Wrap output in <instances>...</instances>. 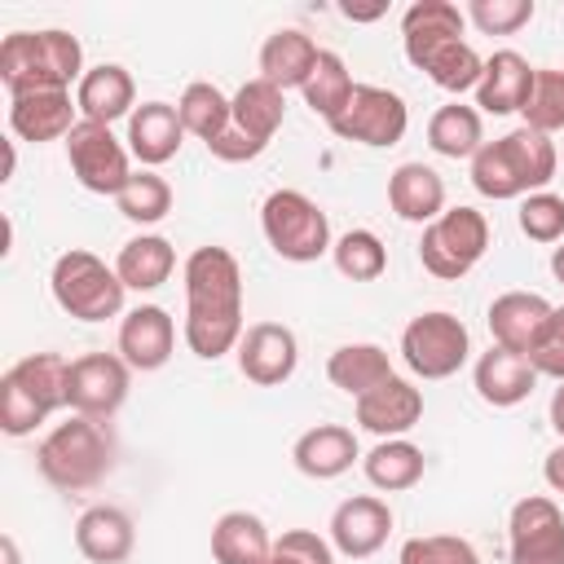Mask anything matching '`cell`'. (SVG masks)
<instances>
[{
    "instance_id": "19",
    "label": "cell",
    "mask_w": 564,
    "mask_h": 564,
    "mask_svg": "<svg viewBox=\"0 0 564 564\" xmlns=\"http://www.w3.org/2000/svg\"><path fill=\"white\" fill-rule=\"evenodd\" d=\"M551 313H555V304L538 291H502V295H494L485 322H489V335H494L498 348H511V352L529 357L538 335L546 330Z\"/></svg>"
},
{
    "instance_id": "46",
    "label": "cell",
    "mask_w": 564,
    "mask_h": 564,
    "mask_svg": "<svg viewBox=\"0 0 564 564\" xmlns=\"http://www.w3.org/2000/svg\"><path fill=\"white\" fill-rule=\"evenodd\" d=\"M339 13H344L348 22H375V18L388 13V0H375V4H339Z\"/></svg>"
},
{
    "instance_id": "14",
    "label": "cell",
    "mask_w": 564,
    "mask_h": 564,
    "mask_svg": "<svg viewBox=\"0 0 564 564\" xmlns=\"http://www.w3.org/2000/svg\"><path fill=\"white\" fill-rule=\"evenodd\" d=\"M511 564H564V516L546 494H529L507 516Z\"/></svg>"
},
{
    "instance_id": "9",
    "label": "cell",
    "mask_w": 564,
    "mask_h": 564,
    "mask_svg": "<svg viewBox=\"0 0 564 564\" xmlns=\"http://www.w3.org/2000/svg\"><path fill=\"white\" fill-rule=\"evenodd\" d=\"M485 251H489V220L485 212L463 207V203L445 207L432 225H423V238H419V260L441 282L467 278Z\"/></svg>"
},
{
    "instance_id": "49",
    "label": "cell",
    "mask_w": 564,
    "mask_h": 564,
    "mask_svg": "<svg viewBox=\"0 0 564 564\" xmlns=\"http://www.w3.org/2000/svg\"><path fill=\"white\" fill-rule=\"evenodd\" d=\"M551 273H555V282L564 286V247H555V251H551Z\"/></svg>"
},
{
    "instance_id": "33",
    "label": "cell",
    "mask_w": 564,
    "mask_h": 564,
    "mask_svg": "<svg viewBox=\"0 0 564 564\" xmlns=\"http://www.w3.org/2000/svg\"><path fill=\"white\" fill-rule=\"evenodd\" d=\"M397 370H392V361H388V352L379 348V344H339L330 357H326V379L339 388V392H348L352 401L357 397H366L370 388H379L383 379H392Z\"/></svg>"
},
{
    "instance_id": "45",
    "label": "cell",
    "mask_w": 564,
    "mask_h": 564,
    "mask_svg": "<svg viewBox=\"0 0 564 564\" xmlns=\"http://www.w3.org/2000/svg\"><path fill=\"white\" fill-rule=\"evenodd\" d=\"M542 480H546L555 494H564V441L546 454V463H542Z\"/></svg>"
},
{
    "instance_id": "50",
    "label": "cell",
    "mask_w": 564,
    "mask_h": 564,
    "mask_svg": "<svg viewBox=\"0 0 564 564\" xmlns=\"http://www.w3.org/2000/svg\"><path fill=\"white\" fill-rule=\"evenodd\" d=\"M13 167H18V154H13V141H4V181H13Z\"/></svg>"
},
{
    "instance_id": "18",
    "label": "cell",
    "mask_w": 564,
    "mask_h": 564,
    "mask_svg": "<svg viewBox=\"0 0 564 564\" xmlns=\"http://www.w3.org/2000/svg\"><path fill=\"white\" fill-rule=\"evenodd\" d=\"M352 414L366 432H375L379 441L388 436H405L419 419H423V392L414 388V379L405 375H392L383 379L379 388H370L366 397L352 401Z\"/></svg>"
},
{
    "instance_id": "15",
    "label": "cell",
    "mask_w": 564,
    "mask_h": 564,
    "mask_svg": "<svg viewBox=\"0 0 564 564\" xmlns=\"http://www.w3.org/2000/svg\"><path fill=\"white\" fill-rule=\"evenodd\" d=\"M234 357H238V370H242L247 383H256V388H278V383H286V379L295 375V366H300V339H295V330L282 326V322H251V326L242 330Z\"/></svg>"
},
{
    "instance_id": "29",
    "label": "cell",
    "mask_w": 564,
    "mask_h": 564,
    "mask_svg": "<svg viewBox=\"0 0 564 564\" xmlns=\"http://www.w3.org/2000/svg\"><path fill=\"white\" fill-rule=\"evenodd\" d=\"M176 269V247L163 234H137L119 247L115 273L128 291H159Z\"/></svg>"
},
{
    "instance_id": "30",
    "label": "cell",
    "mask_w": 564,
    "mask_h": 564,
    "mask_svg": "<svg viewBox=\"0 0 564 564\" xmlns=\"http://www.w3.org/2000/svg\"><path fill=\"white\" fill-rule=\"evenodd\" d=\"M273 538L256 511H225L212 524V560L216 564H269Z\"/></svg>"
},
{
    "instance_id": "1",
    "label": "cell",
    "mask_w": 564,
    "mask_h": 564,
    "mask_svg": "<svg viewBox=\"0 0 564 564\" xmlns=\"http://www.w3.org/2000/svg\"><path fill=\"white\" fill-rule=\"evenodd\" d=\"M185 348L203 361H220L225 352H238V339L247 330L242 322V269L229 247H194L185 256Z\"/></svg>"
},
{
    "instance_id": "22",
    "label": "cell",
    "mask_w": 564,
    "mask_h": 564,
    "mask_svg": "<svg viewBox=\"0 0 564 564\" xmlns=\"http://www.w3.org/2000/svg\"><path fill=\"white\" fill-rule=\"evenodd\" d=\"M533 70L538 66H529L524 53L494 48L485 57V70L476 84V110L480 115H520L529 101V88H533Z\"/></svg>"
},
{
    "instance_id": "23",
    "label": "cell",
    "mask_w": 564,
    "mask_h": 564,
    "mask_svg": "<svg viewBox=\"0 0 564 564\" xmlns=\"http://www.w3.org/2000/svg\"><path fill=\"white\" fill-rule=\"evenodd\" d=\"M357 458H361L357 436H352V427H344V423H317V427L300 432L295 445H291V463H295V471L308 476V480H335V476H344Z\"/></svg>"
},
{
    "instance_id": "7",
    "label": "cell",
    "mask_w": 564,
    "mask_h": 564,
    "mask_svg": "<svg viewBox=\"0 0 564 564\" xmlns=\"http://www.w3.org/2000/svg\"><path fill=\"white\" fill-rule=\"evenodd\" d=\"M48 291L57 300V308L75 322H106V317H119L123 313V295L128 286L119 282L115 264H106L101 256L84 251V247H70L53 260V273H48Z\"/></svg>"
},
{
    "instance_id": "24",
    "label": "cell",
    "mask_w": 564,
    "mask_h": 564,
    "mask_svg": "<svg viewBox=\"0 0 564 564\" xmlns=\"http://www.w3.org/2000/svg\"><path fill=\"white\" fill-rule=\"evenodd\" d=\"M75 110L79 106L70 101V93H22V97H9V132L31 145L66 141L70 128L79 123Z\"/></svg>"
},
{
    "instance_id": "20",
    "label": "cell",
    "mask_w": 564,
    "mask_h": 564,
    "mask_svg": "<svg viewBox=\"0 0 564 564\" xmlns=\"http://www.w3.org/2000/svg\"><path fill=\"white\" fill-rule=\"evenodd\" d=\"M471 383H476V397L485 405L511 410V405L529 401V392L538 388V370H533V361L524 352L489 344V352H480L476 366H471Z\"/></svg>"
},
{
    "instance_id": "11",
    "label": "cell",
    "mask_w": 564,
    "mask_h": 564,
    "mask_svg": "<svg viewBox=\"0 0 564 564\" xmlns=\"http://www.w3.org/2000/svg\"><path fill=\"white\" fill-rule=\"evenodd\" d=\"M66 163L75 172V181L88 194H110L119 198V189L132 181V154L128 145L110 132V123H93L79 119L66 137Z\"/></svg>"
},
{
    "instance_id": "4",
    "label": "cell",
    "mask_w": 564,
    "mask_h": 564,
    "mask_svg": "<svg viewBox=\"0 0 564 564\" xmlns=\"http://www.w3.org/2000/svg\"><path fill=\"white\" fill-rule=\"evenodd\" d=\"M555 141L546 132H533V128H511L507 137H494L476 150L471 159V185L480 198H494V203H507V198H529L538 189L551 185L555 176Z\"/></svg>"
},
{
    "instance_id": "21",
    "label": "cell",
    "mask_w": 564,
    "mask_h": 564,
    "mask_svg": "<svg viewBox=\"0 0 564 564\" xmlns=\"http://www.w3.org/2000/svg\"><path fill=\"white\" fill-rule=\"evenodd\" d=\"M185 145V123H181V110L167 106V101H141L132 115H128V154L141 163V167H163L167 159H176Z\"/></svg>"
},
{
    "instance_id": "41",
    "label": "cell",
    "mask_w": 564,
    "mask_h": 564,
    "mask_svg": "<svg viewBox=\"0 0 564 564\" xmlns=\"http://www.w3.org/2000/svg\"><path fill=\"white\" fill-rule=\"evenodd\" d=\"M520 234L529 242H560L564 238V198L551 189H538L529 198H520Z\"/></svg>"
},
{
    "instance_id": "26",
    "label": "cell",
    "mask_w": 564,
    "mask_h": 564,
    "mask_svg": "<svg viewBox=\"0 0 564 564\" xmlns=\"http://www.w3.org/2000/svg\"><path fill=\"white\" fill-rule=\"evenodd\" d=\"M75 106H79V119H93V123H115V119L132 115L137 84H132L128 66H119V62L88 66L84 79L75 84Z\"/></svg>"
},
{
    "instance_id": "3",
    "label": "cell",
    "mask_w": 564,
    "mask_h": 564,
    "mask_svg": "<svg viewBox=\"0 0 564 564\" xmlns=\"http://www.w3.org/2000/svg\"><path fill=\"white\" fill-rule=\"evenodd\" d=\"M84 79V44L62 31H9L0 40V84L9 97L22 93H70Z\"/></svg>"
},
{
    "instance_id": "16",
    "label": "cell",
    "mask_w": 564,
    "mask_h": 564,
    "mask_svg": "<svg viewBox=\"0 0 564 564\" xmlns=\"http://www.w3.org/2000/svg\"><path fill=\"white\" fill-rule=\"evenodd\" d=\"M392 533V507L375 494H352L330 511V546L344 560H370Z\"/></svg>"
},
{
    "instance_id": "44",
    "label": "cell",
    "mask_w": 564,
    "mask_h": 564,
    "mask_svg": "<svg viewBox=\"0 0 564 564\" xmlns=\"http://www.w3.org/2000/svg\"><path fill=\"white\" fill-rule=\"evenodd\" d=\"M529 361H533L538 379L546 375V379L564 383V304H560V308L551 313V322H546V330L538 335V344H533Z\"/></svg>"
},
{
    "instance_id": "34",
    "label": "cell",
    "mask_w": 564,
    "mask_h": 564,
    "mask_svg": "<svg viewBox=\"0 0 564 564\" xmlns=\"http://www.w3.org/2000/svg\"><path fill=\"white\" fill-rule=\"evenodd\" d=\"M427 145L441 159H476V150L485 145V119L476 106L449 101L441 110H432L427 119Z\"/></svg>"
},
{
    "instance_id": "42",
    "label": "cell",
    "mask_w": 564,
    "mask_h": 564,
    "mask_svg": "<svg viewBox=\"0 0 564 564\" xmlns=\"http://www.w3.org/2000/svg\"><path fill=\"white\" fill-rule=\"evenodd\" d=\"M397 564H480L476 546L467 538L454 533H427V538H410L401 542Z\"/></svg>"
},
{
    "instance_id": "17",
    "label": "cell",
    "mask_w": 564,
    "mask_h": 564,
    "mask_svg": "<svg viewBox=\"0 0 564 564\" xmlns=\"http://www.w3.org/2000/svg\"><path fill=\"white\" fill-rule=\"evenodd\" d=\"M176 352V322L163 304H137L123 313L119 322V357L150 375V370H163Z\"/></svg>"
},
{
    "instance_id": "28",
    "label": "cell",
    "mask_w": 564,
    "mask_h": 564,
    "mask_svg": "<svg viewBox=\"0 0 564 564\" xmlns=\"http://www.w3.org/2000/svg\"><path fill=\"white\" fill-rule=\"evenodd\" d=\"M317 53H322V48H317L300 26H278V31L264 35V44H260V79L278 84L282 93H286V88H304V79L313 75Z\"/></svg>"
},
{
    "instance_id": "8",
    "label": "cell",
    "mask_w": 564,
    "mask_h": 564,
    "mask_svg": "<svg viewBox=\"0 0 564 564\" xmlns=\"http://www.w3.org/2000/svg\"><path fill=\"white\" fill-rule=\"evenodd\" d=\"M260 229H264V242L273 247V256L291 260V264H313L335 247L326 212L304 189H273L260 203Z\"/></svg>"
},
{
    "instance_id": "39",
    "label": "cell",
    "mask_w": 564,
    "mask_h": 564,
    "mask_svg": "<svg viewBox=\"0 0 564 564\" xmlns=\"http://www.w3.org/2000/svg\"><path fill=\"white\" fill-rule=\"evenodd\" d=\"M524 128L533 132H560L564 128V66H538L533 70V88L524 101Z\"/></svg>"
},
{
    "instance_id": "12",
    "label": "cell",
    "mask_w": 564,
    "mask_h": 564,
    "mask_svg": "<svg viewBox=\"0 0 564 564\" xmlns=\"http://www.w3.org/2000/svg\"><path fill=\"white\" fill-rule=\"evenodd\" d=\"M128 388H132V366L119 352H84L70 361L66 375V410L110 423L128 401Z\"/></svg>"
},
{
    "instance_id": "36",
    "label": "cell",
    "mask_w": 564,
    "mask_h": 564,
    "mask_svg": "<svg viewBox=\"0 0 564 564\" xmlns=\"http://www.w3.org/2000/svg\"><path fill=\"white\" fill-rule=\"evenodd\" d=\"M176 110H181L185 132L207 145V141H216V137L229 128V119H234V97H225L212 79H194V84H185Z\"/></svg>"
},
{
    "instance_id": "5",
    "label": "cell",
    "mask_w": 564,
    "mask_h": 564,
    "mask_svg": "<svg viewBox=\"0 0 564 564\" xmlns=\"http://www.w3.org/2000/svg\"><path fill=\"white\" fill-rule=\"evenodd\" d=\"M35 467L40 476L62 489V494H84L93 485H101L115 467V436L106 423L70 414L66 423L48 427L44 441L35 445Z\"/></svg>"
},
{
    "instance_id": "25",
    "label": "cell",
    "mask_w": 564,
    "mask_h": 564,
    "mask_svg": "<svg viewBox=\"0 0 564 564\" xmlns=\"http://www.w3.org/2000/svg\"><path fill=\"white\" fill-rule=\"evenodd\" d=\"M132 546H137V529L123 507L97 502L75 520V551L88 564H123Z\"/></svg>"
},
{
    "instance_id": "40",
    "label": "cell",
    "mask_w": 564,
    "mask_h": 564,
    "mask_svg": "<svg viewBox=\"0 0 564 564\" xmlns=\"http://www.w3.org/2000/svg\"><path fill=\"white\" fill-rule=\"evenodd\" d=\"M463 13L480 35H516L520 26L533 22L538 4L533 0H471Z\"/></svg>"
},
{
    "instance_id": "48",
    "label": "cell",
    "mask_w": 564,
    "mask_h": 564,
    "mask_svg": "<svg viewBox=\"0 0 564 564\" xmlns=\"http://www.w3.org/2000/svg\"><path fill=\"white\" fill-rule=\"evenodd\" d=\"M0 555H4V564H22V555H18V542H13V533H4V538H0Z\"/></svg>"
},
{
    "instance_id": "35",
    "label": "cell",
    "mask_w": 564,
    "mask_h": 564,
    "mask_svg": "<svg viewBox=\"0 0 564 564\" xmlns=\"http://www.w3.org/2000/svg\"><path fill=\"white\" fill-rule=\"evenodd\" d=\"M352 75H348V66H344V57L339 53H330V48H322L317 53V62H313V75L304 79V106L313 110V115H322L326 123L330 119H339L344 115V106L352 101Z\"/></svg>"
},
{
    "instance_id": "2",
    "label": "cell",
    "mask_w": 564,
    "mask_h": 564,
    "mask_svg": "<svg viewBox=\"0 0 564 564\" xmlns=\"http://www.w3.org/2000/svg\"><path fill=\"white\" fill-rule=\"evenodd\" d=\"M467 13L449 0H414L401 13V48L414 70H423L441 93H476L485 57L463 40Z\"/></svg>"
},
{
    "instance_id": "37",
    "label": "cell",
    "mask_w": 564,
    "mask_h": 564,
    "mask_svg": "<svg viewBox=\"0 0 564 564\" xmlns=\"http://www.w3.org/2000/svg\"><path fill=\"white\" fill-rule=\"evenodd\" d=\"M330 260H335V269H339L344 278H352V282H375V278H383V269H388V247H383V238H379L375 229H348V234L335 238Z\"/></svg>"
},
{
    "instance_id": "43",
    "label": "cell",
    "mask_w": 564,
    "mask_h": 564,
    "mask_svg": "<svg viewBox=\"0 0 564 564\" xmlns=\"http://www.w3.org/2000/svg\"><path fill=\"white\" fill-rule=\"evenodd\" d=\"M269 564H335V546L313 529H286L282 538H273Z\"/></svg>"
},
{
    "instance_id": "6",
    "label": "cell",
    "mask_w": 564,
    "mask_h": 564,
    "mask_svg": "<svg viewBox=\"0 0 564 564\" xmlns=\"http://www.w3.org/2000/svg\"><path fill=\"white\" fill-rule=\"evenodd\" d=\"M70 361L62 352H26L0 375V432L31 436L48 414L66 410Z\"/></svg>"
},
{
    "instance_id": "27",
    "label": "cell",
    "mask_w": 564,
    "mask_h": 564,
    "mask_svg": "<svg viewBox=\"0 0 564 564\" xmlns=\"http://www.w3.org/2000/svg\"><path fill=\"white\" fill-rule=\"evenodd\" d=\"M388 207L410 225H432L445 212V181L427 163H401L388 176Z\"/></svg>"
},
{
    "instance_id": "47",
    "label": "cell",
    "mask_w": 564,
    "mask_h": 564,
    "mask_svg": "<svg viewBox=\"0 0 564 564\" xmlns=\"http://www.w3.org/2000/svg\"><path fill=\"white\" fill-rule=\"evenodd\" d=\"M546 414H551V427H555V436L564 441V383L551 392V410H546Z\"/></svg>"
},
{
    "instance_id": "10",
    "label": "cell",
    "mask_w": 564,
    "mask_h": 564,
    "mask_svg": "<svg viewBox=\"0 0 564 564\" xmlns=\"http://www.w3.org/2000/svg\"><path fill=\"white\" fill-rule=\"evenodd\" d=\"M467 357H471V335L445 308L419 313L401 330V361L410 366L414 379H449L467 366Z\"/></svg>"
},
{
    "instance_id": "32",
    "label": "cell",
    "mask_w": 564,
    "mask_h": 564,
    "mask_svg": "<svg viewBox=\"0 0 564 564\" xmlns=\"http://www.w3.org/2000/svg\"><path fill=\"white\" fill-rule=\"evenodd\" d=\"M361 471H366V480H370L375 489H383V494H405V489H414V485L423 480L427 458H423V449H419L414 441L388 436V441H379V445L361 458Z\"/></svg>"
},
{
    "instance_id": "31",
    "label": "cell",
    "mask_w": 564,
    "mask_h": 564,
    "mask_svg": "<svg viewBox=\"0 0 564 564\" xmlns=\"http://www.w3.org/2000/svg\"><path fill=\"white\" fill-rule=\"evenodd\" d=\"M282 119H286V93L278 84H269V79L256 75V79H247L234 93V128L242 137H251L256 145H269L278 137Z\"/></svg>"
},
{
    "instance_id": "13",
    "label": "cell",
    "mask_w": 564,
    "mask_h": 564,
    "mask_svg": "<svg viewBox=\"0 0 564 564\" xmlns=\"http://www.w3.org/2000/svg\"><path fill=\"white\" fill-rule=\"evenodd\" d=\"M405 128H410V106H405L401 93H392L383 84H357L344 115L330 119V132L339 141H357V145H370V150L397 145L405 137Z\"/></svg>"
},
{
    "instance_id": "38",
    "label": "cell",
    "mask_w": 564,
    "mask_h": 564,
    "mask_svg": "<svg viewBox=\"0 0 564 564\" xmlns=\"http://www.w3.org/2000/svg\"><path fill=\"white\" fill-rule=\"evenodd\" d=\"M115 207H119V216L132 220V225H159V220L172 212V185H167L159 172L141 167V172H132V181L119 189Z\"/></svg>"
}]
</instances>
